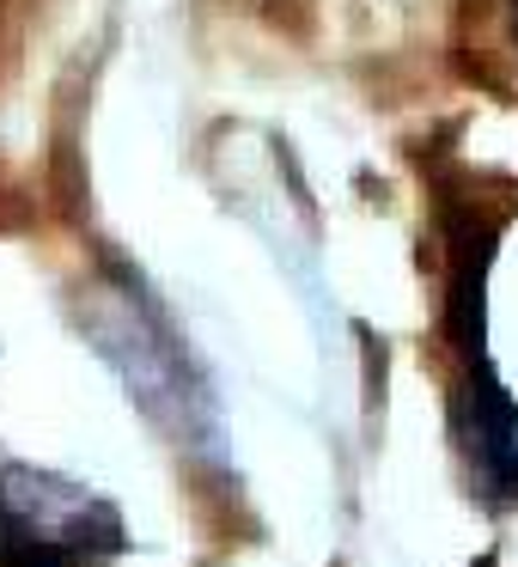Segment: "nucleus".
I'll return each mask as SVG.
<instances>
[{"mask_svg": "<svg viewBox=\"0 0 518 567\" xmlns=\"http://www.w3.org/2000/svg\"><path fill=\"white\" fill-rule=\"evenodd\" d=\"M445 354H452V384H445V415H452L457 457L469 470V494L488 513L518 506V403L500 384L488 360V262L512 214L464 208L445 196Z\"/></svg>", "mask_w": 518, "mask_h": 567, "instance_id": "obj_1", "label": "nucleus"}, {"mask_svg": "<svg viewBox=\"0 0 518 567\" xmlns=\"http://www.w3.org/2000/svg\"><path fill=\"white\" fill-rule=\"evenodd\" d=\"M128 530L104 494L0 457V567H111Z\"/></svg>", "mask_w": 518, "mask_h": 567, "instance_id": "obj_2", "label": "nucleus"}, {"mask_svg": "<svg viewBox=\"0 0 518 567\" xmlns=\"http://www.w3.org/2000/svg\"><path fill=\"white\" fill-rule=\"evenodd\" d=\"M512 38H518V0H512Z\"/></svg>", "mask_w": 518, "mask_h": 567, "instance_id": "obj_3", "label": "nucleus"}]
</instances>
